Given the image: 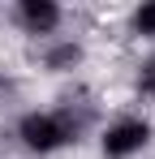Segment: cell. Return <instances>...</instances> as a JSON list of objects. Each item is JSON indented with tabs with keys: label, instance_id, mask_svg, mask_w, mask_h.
Returning a JSON list of instances; mask_svg holds the SVG:
<instances>
[{
	"label": "cell",
	"instance_id": "1",
	"mask_svg": "<svg viewBox=\"0 0 155 159\" xmlns=\"http://www.w3.org/2000/svg\"><path fill=\"white\" fill-rule=\"evenodd\" d=\"M78 129H82V120L69 107H43V112H26L13 133L30 155H56L78 138Z\"/></svg>",
	"mask_w": 155,
	"mask_h": 159
},
{
	"label": "cell",
	"instance_id": "2",
	"mask_svg": "<svg viewBox=\"0 0 155 159\" xmlns=\"http://www.w3.org/2000/svg\"><path fill=\"white\" fill-rule=\"evenodd\" d=\"M151 133L155 129H151L147 116H121V120H112L103 129L99 151H103V159H134L151 146Z\"/></svg>",
	"mask_w": 155,
	"mask_h": 159
},
{
	"label": "cell",
	"instance_id": "3",
	"mask_svg": "<svg viewBox=\"0 0 155 159\" xmlns=\"http://www.w3.org/2000/svg\"><path fill=\"white\" fill-rule=\"evenodd\" d=\"M13 22H17L26 34H52V30L65 22V9H60L56 0H17Z\"/></svg>",
	"mask_w": 155,
	"mask_h": 159
},
{
	"label": "cell",
	"instance_id": "4",
	"mask_svg": "<svg viewBox=\"0 0 155 159\" xmlns=\"http://www.w3.org/2000/svg\"><path fill=\"white\" fill-rule=\"evenodd\" d=\"M78 60H82V48H78L73 39H60V43H52L48 52H43V65H48L52 73H65V69H73Z\"/></svg>",
	"mask_w": 155,
	"mask_h": 159
},
{
	"label": "cell",
	"instance_id": "5",
	"mask_svg": "<svg viewBox=\"0 0 155 159\" xmlns=\"http://www.w3.org/2000/svg\"><path fill=\"white\" fill-rule=\"evenodd\" d=\"M129 26H134V34H147V39H155V0H147V4H138V9H134Z\"/></svg>",
	"mask_w": 155,
	"mask_h": 159
},
{
	"label": "cell",
	"instance_id": "6",
	"mask_svg": "<svg viewBox=\"0 0 155 159\" xmlns=\"http://www.w3.org/2000/svg\"><path fill=\"white\" fill-rule=\"evenodd\" d=\"M138 95H147V99H155V52L142 60V69H138Z\"/></svg>",
	"mask_w": 155,
	"mask_h": 159
}]
</instances>
